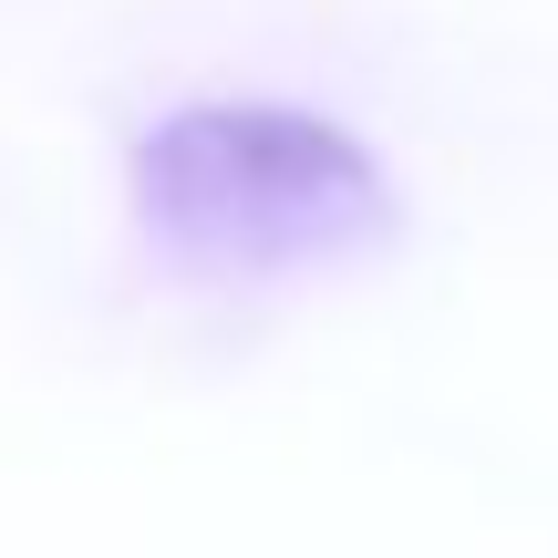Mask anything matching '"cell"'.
<instances>
[{
  "mask_svg": "<svg viewBox=\"0 0 558 558\" xmlns=\"http://www.w3.org/2000/svg\"><path fill=\"white\" fill-rule=\"evenodd\" d=\"M135 218L186 269H300L383 228V177L300 104H177L135 145Z\"/></svg>",
  "mask_w": 558,
  "mask_h": 558,
  "instance_id": "1",
  "label": "cell"
}]
</instances>
